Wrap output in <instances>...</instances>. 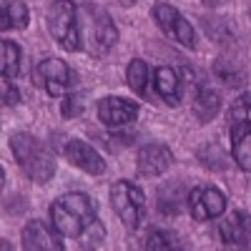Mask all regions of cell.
Listing matches in <instances>:
<instances>
[{"label":"cell","mask_w":251,"mask_h":251,"mask_svg":"<svg viewBox=\"0 0 251 251\" xmlns=\"http://www.w3.org/2000/svg\"><path fill=\"white\" fill-rule=\"evenodd\" d=\"M20 239H23V249L25 251H63V241H60V234L58 228L46 221H28L23 226V234H20Z\"/></svg>","instance_id":"7"},{"label":"cell","mask_w":251,"mask_h":251,"mask_svg":"<svg viewBox=\"0 0 251 251\" xmlns=\"http://www.w3.org/2000/svg\"><path fill=\"white\" fill-rule=\"evenodd\" d=\"M48 30L53 40L63 50H78L80 48V25H78V10L71 0H55L48 8Z\"/></svg>","instance_id":"2"},{"label":"cell","mask_w":251,"mask_h":251,"mask_svg":"<svg viewBox=\"0 0 251 251\" xmlns=\"http://www.w3.org/2000/svg\"><path fill=\"white\" fill-rule=\"evenodd\" d=\"M63 156H66L75 169H80L83 174H91V176H100L106 171V161L103 156L93 149L91 143L80 141V138H71L63 149Z\"/></svg>","instance_id":"8"},{"label":"cell","mask_w":251,"mask_h":251,"mask_svg":"<svg viewBox=\"0 0 251 251\" xmlns=\"http://www.w3.org/2000/svg\"><path fill=\"white\" fill-rule=\"evenodd\" d=\"M91 48L93 53H106L116 46V40H118V28L113 25V20L106 10H96L93 15V35H91Z\"/></svg>","instance_id":"14"},{"label":"cell","mask_w":251,"mask_h":251,"mask_svg":"<svg viewBox=\"0 0 251 251\" xmlns=\"http://www.w3.org/2000/svg\"><path fill=\"white\" fill-rule=\"evenodd\" d=\"M153 20H156V25L169 35L171 40H176V43L186 46V48H194L196 46V35H194V28L191 23L169 3H156L153 5Z\"/></svg>","instance_id":"5"},{"label":"cell","mask_w":251,"mask_h":251,"mask_svg":"<svg viewBox=\"0 0 251 251\" xmlns=\"http://www.w3.org/2000/svg\"><path fill=\"white\" fill-rule=\"evenodd\" d=\"M171 163H174V153H171L169 146H163V143H146L136 156L138 174L149 176V178L166 174L171 169Z\"/></svg>","instance_id":"9"},{"label":"cell","mask_w":251,"mask_h":251,"mask_svg":"<svg viewBox=\"0 0 251 251\" xmlns=\"http://www.w3.org/2000/svg\"><path fill=\"white\" fill-rule=\"evenodd\" d=\"M60 201L66 203L71 211H75L88 226H93V224L98 221V216H96V203H93L91 196H86V194H66V196H60Z\"/></svg>","instance_id":"21"},{"label":"cell","mask_w":251,"mask_h":251,"mask_svg":"<svg viewBox=\"0 0 251 251\" xmlns=\"http://www.w3.org/2000/svg\"><path fill=\"white\" fill-rule=\"evenodd\" d=\"M203 5H208V8H219V5H224L226 0H201Z\"/></svg>","instance_id":"28"},{"label":"cell","mask_w":251,"mask_h":251,"mask_svg":"<svg viewBox=\"0 0 251 251\" xmlns=\"http://www.w3.org/2000/svg\"><path fill=\"white\" fill-rule=\"evenodd\" d=\"M28 20H30V13L23 0H5L3 3V13H0V28L3 30H8V28L25 30Z\"/></svg>","instance_id":"17"},{"label":"cell","mask_w":251,"mask_h":251,"mask_svg":"<svg viewBox=\"0 0 251 251\" xmlns=\"http://www.w3.org/2000/svg\"><path fill=\"white\" fill-rule=\"evenodd\" d=\"M188 188L181 181H171V183H163L156 194V206L163 216H178L183 208L188 206Z\"/></svg>","instance_id":"12"},{"label":"cell","mask_w":251,"mask_h":251,"mask_svg":"<svg viewBox=\"0 0 251 251\" xmlns=\"http://www.w3.org/2000/svg\"><path fill=\"white\" fill-rule=\"evenodd\" d=\"M153 88L169 106H178L181 103V78L174 68H169V66L156 68L153 71Z\"/></svg>","instance_id":"15"},{"label":"cell","mask_w":251,"mask_h":251,"mask_svg":"<svg viewBox=\"0 0 251 251\" xmlns=\"http://www.w3.org/2000/svg\"><path fill=\"white\" fill-rule=\"evenodd\" d=\"M10 151L30 181L46 183L55 176V158L53 153L30 133H13L10 136Z\"/></svg>","instance_id":"1"},{"label":"cell","mask_w":251,"mask_h":251,"mask_svg":"<svg viewBox=\"0 0 251 251\" xmlns=\"http://www.w3.org/2000/svg\"><path fill=\"white\" fill-rule=\"evenodd\" d=\"M194 116L201 121V123H208L216 113H219V108H221V98H219V93L216 91H211V88H199V93H196V98H194Z\"/></svg>","instance_id":"18"},{"label":"cell","mask_w":251,"mask_h":251,"mask_svg":"<svg viewBox=\"0 0 251 251\" xmlns=\"http://www.w3.org/2000/svg\"><path fill=\"white\" fill-rule=\"evenodd\" d=\"M0 98H3V106H18V100H20V93L18 88L10 83V78L3 75V80H0Z\"/></svg>","instance_id":"26"},{"label":"cell","mask_w":251,"mask_h":251,"mask_svg":"<svg viewBox=\"0 0 251 251\" xmlns=\"http://www.w3.org/2000/svg\"><path fill=\"white\" fill-rule=\"evenodd\" d=\"M33 83L40 86L48 96H68L71 86H73V73L66 66V60L60 58H46L40 60L38 66L33 68Z\"/></svg>","instance_id":"4"},{"label":"cell","mask_w":251,"mask_h":251,"mask_svg":"<svg viewBox=\"0 0 251 251\" xmlns=\"http://www.w3.org/2000/svg\"><path fill=\"white\" fill-rule=\"evenodd\" d=\"M138 116V106L133 100H126L118 96H108L98 100V118L111 126V128H121V126L133 123Z\"/></svg>","instance_id":"10"},{"label":"cell","mask_w":251,"mask_h":251,"mask_svg":"<svg viewBox=\"0 0 251 251\" xmlns=\"http://www.w3.org/2000/svg\"><path fill=\"white\" fill-rule=\"evenodd\" d=\"M188 211L196 221L219 219L226 211V196L214 186H194L188 191Z\"/></svg>","instance_id":"6"},{"label":"cell","mask_w":251,"mask_h":251,"mask_svg":"<svg viewBox=\"0 0 251 251\" xmlns=\"http://www.w3.org/2000/svg\"><path fill=\"white\" fill-rule=\"evenodd\" d=\"M203 30L211 38H219V43H224V40L231 35V30H228L224 18H203Z\"/></svg>","instance_id":"25"},{"label":"cell","mask_w":251,"mask_h":251,"mask_svg":"<svg viewBox=\"0 0 251 251\" xmlns=\"http://www.w3.org/2000/svg\"><path fill=\"white\" fill-rule=\"evenodd\" d=\"M50 224L58 228V234L66 236V239H83V234L91 228L75 211H71V208L63 203L60 199L50 206ZM96 224H98V221H96Z\"/></svg>","instance_id":"11"},{"label":"cell","mask_w":251,"mask_h":251,"mask_svg":"<svg viewBox=\"0 0 251 251\" xmlns=\"http://www.w3.org/2000/svg\"><path fill=\"white\" fill-rule=\"evenodd\" d=\"M83 111V98L80 96H66V100H63V116H78Z\"/></svg>","instance_id":"27"},{"label":"cell","mask_w":251,"mask_h":251,"mask_svg":"<svg viewBox=\"0 0 251 251\" xmlns=\"http://www.w3.org/2000/svg\"><path fill=\"white\" fill-rule=\"evenodd\" d=\"M0 73L5 78H15L20 73V48L13 40L0 43Z\"/></svg>","instance_id":"22"},{"label":"cell","mask_w":251,"mask_h":251,"mask_svg":"<svg viewBox=\"0 0 251 251\" xmlns=\"http://www.w3.org/2000/svg\"><path fill=\"white\" fill-rule=\"evenodd\" d=\"M231 141H234L231 153H234L236 166H239L241 171L251 174V131H246V133H241V136H236Z\"/></svg>","instance_id":"23"},{"label":"cell","mask_w":251,"mask_h":251,"mask_svg":"<svg viewBox=\"0 0 251 251\" xmlns=\"http://www.w3.org/2000/svg\"><path fill=\"white\" fill-rule=\"evenodd\" d=\"M146 249H178L176 234L166 231V228H151L146 236Z\"/></svg>","instance_id":"24"},{"label":"cell","mask_w":251,"mask_h":251,"mask_svg":"<svg viewBox=\"0 0 251 251\" xmlns=\"http://www.w3.org/2000/svg\"><path fill=\"white\" fill-rule=\"evenodd\" d=\"M111 206L121 224L131 231H136L141 221L146 219V196L131 181H116L111 186Z\"/></svg>","instance_id":"3"},{"label":"cell","mask_w":251,"mask_h":251,"mask_svg":"<svg viewBox=\"0 0 251 251\" xmlns=\"http://www.w3.org/2000/svg\"><path fill=\"white\" fill-rule=\"evenodd\" d=\"M219 234L228 246H249L251 244V219L244 211H234L219 224Z\"/></svg>","instance_id":"13"},{"label":"cell","mask_w":251,"mask_h":251,"mask_svg":"<svg viewBox=\"0 0 251 251\" xmlns=\"http://www.w3.org/2000/svg\"><path fill=\"white\" fill-rule=\"evenodd\" d=\"M228 131H231V138L251 131V93H241L231 108H228Z\"/></svg>","instance_id":"16"},{"label":"cell","mask_w":251,"mask_h":251,"mask_svg":"<svg viewBox=\"0 0 251 251\" xmlns=\"http://www.w3.org/2000/svg\"><path fill=\"white\" fill-rule=\"evenodd\" d=\"M214 73H216L219 80H224L226 86H231V88H241L244 83H246V71H244V66H239L236 60H228V58H219V60H216Z\"/></svg>","instance_id":"20"},{"label":"cell","mask_w":251,"mask_h":251,"mask_svg":"<svg viewBox=\"0 0 251 251\" xmlns=\"http://www.w3.org/2000/svg\"><path fill=\"white\" fill-rule=\"evenodd\" d=\"M151 71L146 66V60L133 58L128 66H126V83L131 86V91H136L138 96H149V86H151Z\"/></svg>","instance_id":"19"}]
</instances>
